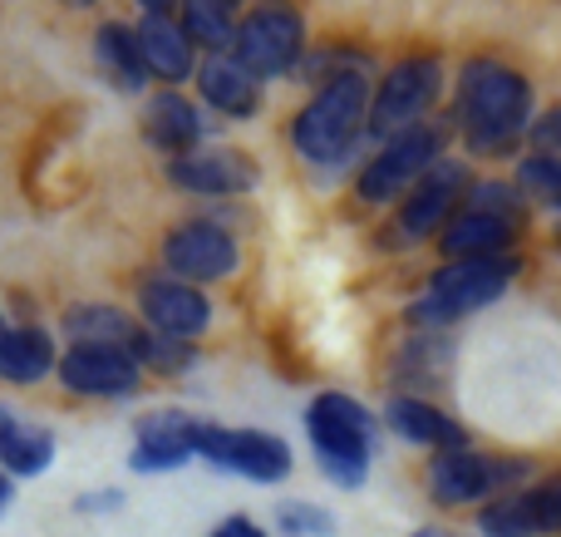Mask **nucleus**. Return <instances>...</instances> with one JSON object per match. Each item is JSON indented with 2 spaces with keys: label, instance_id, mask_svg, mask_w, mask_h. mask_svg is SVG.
Segmentation results:
<instances>
[{
  "label": "nucleus",
  "instance_id": "32",
  "mask_svg": "<svg viewBox=\"0 0 561 537\" xmlns=\"http://www.w3.org/2000/svg\"><path fill=\"white\" fill-rule=\"evenodd\" d=\"M10 493H15V483H10V473L0 469V509H5V503H10Z\"/></svg>",
  "mask_w": 561,
  "mask_h": 537
},
{
  "label": "nucleus",
  "instance_id": "19",
  "mask_svg": "<svg viewBox=\"0 0 561 537\" xmlns=\"http://www.w3.org/2000/svg\"><path fill=\"white\" fill-rule=\"evenodd\" d=\"M138 55H144V69L168 84L193 75V39L183 35V25H173L168 15H144V25L134 30Z\"/></svg>",
  "mask_w": 561,
  "mask_h": 537
},
{
  "label": "nucleus",
  "instance_id": "7",
  "mask_svg": "<svg viewBox=\"0 0 561 537\" xmlns=\"http://www.w3.org/2000/svg\"><path fill=\"white\" fill-rule=\"evenodd\" d=\"M300 45H306V25H300V15L290 5H280V0L252 10L232 35V55L242 59L256 79L286 75V69L300 59Z\"/></svg>",
  "mask_w": 561,
  "mask_h": 537
},
{
  "label": "nucleus",
  "instance_id": "1",
  "mask_svg": "<svg viewBox=\"0 0 561 537\" xmlns=\"http://www.w3.org/2000/svg\"><path fill=\"white\" fill-rule=\"evenodd\" d=\"M458 118L478 153H503L533 118V84L503 59H468L458 69Z\"/></svg>",
  "mask_w": 561,
  "mask_h": 537
},
{
  "label": "nucleus",
  "instance_id": "23",
  "mask_svg": "<svg viewBox=\"0 0 561 537\" xmlns=\"http://www.w3.org/2000/svg\"><path fill=\"white\" fill-rule=\"evenodd\" d=\"M65 325L69 335H79V345H124L128 351L138 341V325L114 306H75L65 316Z\"/></svg>",
  "mask_w": 561,
  "mask_h": 537
},
{
  "label": "nucleus",
  "instance_id": "27",
  "mask_svg": "<svg viewBox=\"0 0 561 537\" xmlns=\"http://www.w3.org/2000/svg\"><path fill=\"white\" fill-rule=\"evenodd\" d=\"M128 351H134L138 365H158V370H168V375L193 365V345L173 341V335H158V331H138V341L128 345Z\"/></svg>",
  "mask_w": 561,
  "mask_h": 537
},
{
  "label": "nucleus",
  "instance_id": "5",
  "mask_svg": "<svg viewBox=\"0 0 561 537\" xmlns=\"http://www.w3.org/2000/svg\"><path fill=\"white\" fill-rule=\"evenodd\" d=\"M438 153H444V128L414 124V128H404V134H394L365 163V173H359V183H355L359 203H369V207L394 203L399 193H409V187L438 163Z\"/></svg>",
  "mask_w": 561,
  "mask_h": 537
},
{
  "label": "nucleus",
  "instance_id": "11",
  "mask_svg": "<svg viewBox=\"0 0 561 537\" xmlns=\"http://www.w3.org/2000/svg\"><path fill=\"white\" fill-rule=\"evenodd\" d=\"M144 365L134 361V351L124 345H75L59 361V380L75 395H94V400H118V395L138 390Z\"/></svg>",
  "mask_w": 561,
  "mask_h": 537
},
{
  "label": "nucleus",
  "instance_id": "6",
  "mask_svg": "<svg viewBox=\"0 0 561 537\" xmlns=\"http://www.w3.org/2000/svg\"><path fill=\"white\" fill-rule=\"evenodd\" d=\"M438 89H444V65L434 55H414L404 65H394L375 89V104H369V134L394 138L404 128L424 124V114L434 108Z\"/></svg>",
  "mask_w": 561,
  "mask_h": 537
},
{
  "label": "nucleus",
  "instance_id": "35",
  "mask_svg": "<svg viewBox=\"0 0 561 537\" xmlns=\"http://www.w3.org/2000/svg\"><path fill=\"white\" fill-rule=\"evenodd\" d=\"M414 537H458V533H448V528H419Z\"/></svg>",
  "mask_w": 561,
  "mask_h": 537
},
{
  "label": "nucleus",
  "instance_id": "15",
  "mask_svg": "<svg viewBox=\"0 0 561 537\" xmlns=\"http://www.w3.org/2000/svg\"><path fill=\"white\" fill-rule=\"evenodd\" d=\"M517 242V217L488 213V207H463L448 217L444 227V256L454 262H473V256H513Z\"/></svg>",
  "mask_w": 561,
  "mask_h": 537
},
{
  "label": "nucleus",
  "instance_id": "21",
  "mask_svg": "<svg viewBox=\"0 0 561 537\" xmlns=\"http://www.w3.org/2000/svg\"><path fill=\"white\" fill-rule=\"evenodd\" d=\"M49 459H55V439L0 410V469L10 479H35V473L49 469Z\"/></svg>",
  "mask_w": 561,
  "mask_h": 537
},
{
  "label": "nucleus",
  "instance_id": "18",
  "mask_svg": "<svg viewBox=\"0 0 561 537\" xmlns=\"http://www.w3.org/2000/svg\"><path fill=\"white\" fill-rule=\"evenodd\" d=\"M197 84H203L207 104L232 114V118H252L256 108H262V79H256L237 55H227V49L222 55H207V65L197 69Z\"/></svg>",
  "mask_w": 561,
  "mask_h": 537
},
{
  "label": "nucleus",
  "instance_id": "37",
  "mask_svg": "<svg viewBox=\"0 0 561 537\" xmlns=\"http://www.w3.org/2000/svg\"><path fill=\"white\" fill-rule=\"evenodd\" d=\"M5 331H10V325H5V321H0V335H5Z\"/></svg>",
  "mask_w": 561,
  "mask_h": 537
},
{
  "label": "nucleus",
  "instance_id": "13",
  "mask_svg": "<svg viewBox=\"0 0 561 537\" xmlns=\"http://www.w3.org/2000/svg\"><path fill=\"white\" fill-rule=\"evenodd\" d=\"M138 306H144L148 331L173 335V341H197L207 331V321H213L207 296L187 282H148L138 292Z\"/></svg>",
  "mask_w": 561,
  "mask_h": 537
},
{
  "label": "nucleus",
  "instance_id": "33",
  "mask_svg": "<svg viewBox=\"0 0 561 537\" xmlns=\"http://www.w3.org/2000/svg\"><path fill=\"white\" fill-rule=\"evenodd\" d=\"M138 5H144V10H148V15H163V10H168V5H173V0H138Z\"/></svg>",
  "mask_w": 561,
  "mask_h": 537
},
{
  "label": "nucleus",
  "instance_id": "10",
  "mask_svg": "<svg viewBox=\"0 0 561 537\" xmlns=\"http://www.w3.org/2000/svg\"><path fill=\"white\" fill-rule=\"evenodd\" d=\"M468 168L463 163H434L414 187H409L404 207H399V237L419 242V237H434L448 227V213L463 207L468 197Z\"/></svg>",
  "mask_w": 561,
  "mask_h": 537
},
{
  "label": "nucleus",
  "instance_id": "34",
  "mask_svg": "<svg viewBox=\"0 0 561 537\" xmlns=\"http://www.w3.org/2000/svg\"><path fill=\"white\" fill-rule=\"evenodd\" d=\"M547 134H552V144L561 148V114H552V124H547Z\"/></svg>",
  "mask_w": 561,
  "mask_h": 537
},
{
  "label": "nucleus",
  "instance_id": "9",
  "mask_svg": "<svg viewBox=\"0 0 561 537\" xmlns=\"http://www.w3.org/2000/svg\"><path fill=\"white\" fill-rule=\"evenodd\" d=\"M523 473H527V464H517V459H483L473 449H454V454H434V464H428V493L444 509H463V503L493 499L497 489H507Z\"/></svg>",
  "mask_w": 561,
  "mask_h": 537
},
{
  "label": "nucleus",
  "instance_id": "3",
  "mask_svg": "<svg viewBox=\"0 0 561 537\" xmlns=\"http://www.w3.org/2000/svg\"><path fill=\"white\" fill-rule=\"evenodd\" d=\"M306 434L316 444V459L340 489H359L375 459V414L355 400V395L325 390L310 400Z\"/></svg>",
  "mask_w": 561,
  "mask_h": 537
},
{
  "label": "nucleus",
  "instance_id": "8",
  "mask_svg": "<svg viewBox=\"0 0 561 537\" xmlns=\"http://www.w3.org/2000/svg\"><path fill=\"white\" fill-rule=\"evenodd\" d=\"M197 454L217 469L242 473L252 483H280L290 473V444L266 430H222V424H197Z\"/></svg>",
  "mask_w": 561,
  "mask_h": 537
},
{
  "label": "nucleus",
  "instance_id": "17",
  "mask_svg": "<svg viewBox=\"0 0 561 537\" xmlns=\"http://www.w3.org/2000/svg\"><path fill=\"white\" fill-rule=\"evenodd\" d=\"M168 178L187 193H203V197H232L247 193L256 183V168L247 163L242 153H187L168 163Z\"/></svg>",
  "mask_w": 561,
  "mask_h": 537
},
{
  "label": "nucleus",
  "instance_id": "12",
  "mask_svg": "<svg viewBox=\"0 0 561 537\" xmlns=\"http://www.w3.org/2000/svg\"><path fill=\"white\" fill-rule=\"evenodd\" d=\"M163 256L183 282H222L237 272V242L217 222H183L168 232Z\"/></svg>",
  "mask_w": 561,
  "mask_h": 537
},
{
  "label": "nucleus",
  "instance_id": "20",
  "mask_svg": "<svg viewBox=\"0 0 561 537\" xmlns=\"http://www.w3.org/2000/svg\"><path fill=\"white\" fill-rule=\"evenodd\" d=\"M144 128H148V144L173 158H187V148L203 138V118H197V108L183 94H158L144 114Z\"/></svg>",
  "mask_w": 561,
  "mask_h": 537
},
{
  "label": "nucleus",
  "instance_id": "25",
  "mask_svg": "<svg viewBox=\"0 0 561 537\" xmlns=\"http://www.w3.org/2000/svg\"><path fill=\"white\" fill-rule=\"evenodd\" d=\"M183 35L193 45H207L213 55H222L237 30L227 20V5H217V0H183Z\"/></svg>",
  "mask_w": 561,
  "mask_h": 537
},
{
  "label": "nucleus",
  "instance_id": "14",
  "mask_svg": "<svg viewBox=\"0 0 561 537\" xmlns=\"http://www.w3.org/2000/svg\"><path fill=\"white\" fill-rule=\"evenodd\" d=\"M193 454H197V424L178 410H163L138 424V444L128 454V464L138 473H168L178 464H187Z\"/></svg>",
  "mask_w": 561,
  "mask_h": 537
},
{
  "label": "nucleus",
  "instance_id": "24",
  "mask_svg": "<svg viewBox=\"0 0 561 537\" xmlns=\"http://www.w3.org/2000/svg\"><path fill=\"white\" fill-rule=\"evenodd\" d=\"M99 65L114 75V84L118 89H138L144 84V55H138V39H134V30H124V25H99Z\"/></svg>",
  "mask_w": 561,
  "mask_h": 537
},
{
  "label": "nucleus",
  "instance_id": "22",
  "mask_svg": "<svg viewBox=\"0 0 561 537\" xmlns=\"http://www.w3.org/2000/svg\"><path fill=\"white\" fill-rule=\"evenodd\" d=\"M55 370V345L45 331H5L0 335V380L35 385Z\"/></svg>",
  "mask_w": 561,
  "mask_h": 537
},
{
  "label": "nucleus",
  "instance_id": "2",
  "mask_svg": "<svg viewBox=\"0 0 561 537\" xmlns=\"http://www.w3.org/2000/svg\"><path fill=\"white\" fill-rule=\"evenodd\" d=\"M369 118V79L359 65H345L320 84V94L290 124V144L310 158V163H335L350 153Z\"/></svg>",
  "mask_w": 561,
  "mask_h": 537
},
{
  "label": "nucleus",
  "instance_id": "31",
  "mask_svg": "<svg viewBox=\"0 0 561 537\" xmlns=\"http://www.w3.org/2000/svg\"><path fill=\"white\" fill-rule=\"evenodd\" d=\"M207 537H266V533L256 528L252 518H227V523H217V528L207 533Z\"/></svg>",
  "mask_w": 561,
  "mask_h": 537
},
{
  "label": "nucleus",
  "instance_id": "30",
  "mask_svg": "<svg viewBox=\"0 0 561 537\" xmlns=\"http://www.w3.org/2000/svg\"><path fill=\"white\" fill-rule=\"evenodd\" d=\"M478 523H483V537H537L533 528H527V513H523V503H517V493L513 499L488 503Z\"/></svg>",
  "mask_w": 561,
  "mask_h": 537
},
{
  "label": "nucleus",
  "instance_id": "28",
  "mask_svg": "<svg viewBox=\"0 0 561 537\" xmlns=\"http://www.w3.org/2000/svg\"><path fill=\"white\" fill-rule=\"evenodd\" d=\"M517 503H523L527 528L533 533H561V473L547 483H537V489L517 493Z\"/></svg>",
  "mask_w": 561,
  "mask_h": 537
},
{
  "label": "nucleus",
  "instance_id": "29",
  "mask_svg": "<svg viewBox=\"0 0 561 537\" xmlns=\"http://www.w3.org/2000/svg\"><path fill=\"white\" fill-rule=\"evenodd\" d=\"M276 523H280V533H290V537H330L335 533V518H330L325 509H316V503H280Z\"/></svg>",
  "mask_w": 561,
  "mask_h": 537
},
{
  "label": "nucleus",
  "instance_id": "4",
  "mask_svg": "<svg viewBox=\"0 0 561 537\" xmlns=\"http://www.w3.org/2000/svg\"><path fill=\"white\" fill-rule=\"evenodd\" d=\"M517 256H473V262H448L444 272H434L428 296L414 306V325H454L458 316L483 311L513 286Z\"/></svg>",
  "mask_w": 561,
  "mask_h": 537
},
{
  "label": "nucleus",
  "instance_id": "36",
  "mask_svg": "<svg viewBox=\"0 0 561 537\" xmlns=\"http://www.w3.org/2000/svg\"><path fill=\"white\" fill-rule=\"evenodd\" d=\"M69 5H94V0H69Z\"/></svg>",
  "mask_w": 561,
  "mask_h": 537
},
{
  "label": "nucleus",
  "instance_id": "38",
  "mask_svg": "<svg viewBox=\"0 0 561 537\" xmlns=\"http://www.w3.org/2000/svg\"><path fill=\"white\" fill-rule=\"evenodd\" d=\"M217 5H232V0H217Z\"/></svg>",
  "mask_w": 561,
  "mask_h": 537
},
{
  "label": "nucleus",
  "instance_id": "26",
  "mask_svg": "<svg viewBox=\"0 0 561 537\" xmlns=\"http://www.w3.org/2000/svg\"><path fill=\"white\" fill-rule=\"evenodd\" d=\"M517 193H527L533 203L561 213V153H533L517 168Z\"/></svg>",
  "mask_w": 561,
  "mask_h": 537
},
{
  "label": "nucleus",
  "instance_id": "16",
  "mask_svg": "<svg viewBox=\"0 0 561 537\" xmlns=\"http://www.w3.org/2000/svg\"><path fill=\"white\" fill-rule=\"evenodd\" d=\"M385 424H389V430H394L404 444H424V449H438V454L468 449V430H463V424L448 420L438 404L414 400V395H399V400H389Z\"/></svg>",
  "mask_w": 561,
  "mask_h": 537
}]
</instances>
